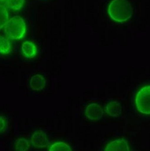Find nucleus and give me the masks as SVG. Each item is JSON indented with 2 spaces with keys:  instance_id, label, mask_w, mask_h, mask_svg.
Returning <instances> with one entry per match:
<instances>
[{
  "instance_id": "10",
  "label": "nucleus",
  "mask_w": 150,
  "mask_h": 151,
  "mask_svg": "<svg viewBox=\"0 0 150 151\" xmlns=\"http://www.w3.org/2000/svg\"><path fill=\"white\" fill-rule=\"evenodd\" d=\"M11 50L10 41L4 36H0V53L8 54Z\"/></svg>"
},
{
  "instance_id": "13",
  "label": "nucleus",
  "mask_w": 150,
  "mask_h": 151,
  "mask_svg": "<svg viewBox=\"0 0 150 151\" xmlns=\"http://www.w3.org/2000/svg\"><path fill=\"white\" fill-rule=\"evenodd\" d=\"M29 147L30 144L28 141L24 138L18 139L16 144L15 149L17 151H28Z\"/></svg>"
},
{
  "instance_id": "11",
  "label": "nucleus",
  "mask_w": 150,
  "mask_h": 151,
  "mask_svg": "<svg viewBox=\"0 0 150 151\" xmlns=\"http://www.w3.org/2000/svg\"><path fill=\"white\" fill-rule=\"evenodd\" d=\"M8 18L9 14L6 7L0 4V29L5 26L8 21Z\"/></svg>"
},
{
  "instance_id": "3",
  "label": "nucleus",
  "mask_w": 150,
  "mask_h": 151,
  "mask_svg": "<svg viewBox=\"0 0 150 151\" xmlns=\"http://www.w3.org/2000/svg\"><path fill=\"white\" fill-rule=\"evenodd\" d=\"M138 110L145 114H150V86H144L139 91L136 98Z\"/></svg>"
},
{
  "instance_id": "9",
  "label": "nucleus",
  "mask_w": 150,
  "mask_h": 151,
  "mask_svg": "<svg viewBox=\"0 0 150 151\" xmlns=\"http://www.w3.org/2000/svg\"><path fill=\"white\" fill-rule=\"evenodd\" d=\"M22 50L26 57L29 58H32L37 52V49L33 43L30 41H26L23 43Z\"/></svg>"
},
{
  "instance_id": "2",
  "label": "nucleus",
  "mask_w": 150,
  "mask_h": 151,
  "mask_svg": "<svg viewBox=\"0 0 150 151\" xmlns=\"http://www.w3.org/2000/svg\"><path fill=\"white\" fill-rule=\"evenodd\" d=\"M5 32L12 40H20L26 32V24L24 20L16 16L11 18L5 25Z\"/></svg>"
},
{
  "instance_id": "4",
  "label": "nucleus",
  "mask_w": 150,
  "mask_h": 151,
  "mask_svg": "<svg viewBox=\"0 0 150 151\" xmlns=\"http://www.w3.org/2000/svg\"><path fill=\"white\" fill-rule=\"evenodd\" d=\"M85 114L91 120H100L103 115L102 107L96 103H91L87 107Z\"/></svg>"
},
{
  "instance_id": "8",
  "label": "nucleus",
  "mask_w": 150,
  "mask_h": 151,
  "mask_svg": "<svg viewBox=\"0 0 150 151\" xmlns=\"http://www.w3.org/2000/svg\"><path fill=\"white\" fill-rule=\"evenodd\" d=\"M121 104L116 101H112L108 103L106 106V112L111 116H119L121 113Z\"/></svg>"
},
{
  "instance_id": "16",
  "label": "nucleus",
  "mask_w": 150,
  "mask_h": 151,
  "mask_svg": "<svg viewBox=\"0 0 150 151\" xmlns=\"http://www.w3.org/2000/svg\"><path fill=\"white\" fill-rule=\"evenodd\" d=\"M6 0H0V2H4V1H5Z\"/></svg>"
},
{
  "instance_id": "6",
  "label": "nucleus",
  "mask_w": 150,
  "mask_h": 151,
  "mask_svg": "<svg viewBox=\"0 0 150 151\" xmlns=\"http://www.w3.org/2000/svg\"><path fill=\"white\" fill-rule=\"evenodd\" d=\"M106 151H128V142L124 139H117L109 142L105 148Z\"/></svg>"
},
{
  "instance_id": "14",
  "label": "nucleus",
  "mask_w": 150,
  "mask_h": 151,
  "mask_svg": "<svg viewBox=\"0 0 150 151\" xmlns=\"http://www.w3.org/2000/svg\"><path fill=\"white\" fill-rule=\"evenodd\" d=\"M7 6L13 10H18L21 9L23 4L24 0H6Z\"/></svg>"
},
{
  "instance_id": "1",
  "label": "nucleus",
  "mask_w": 150,
  "mask_h": 151,
  "mask_svg": "<svg viewBox=\"0 0 150 151\" xmlns=\"http://www.w3.org/2000/svg\"><path fill=\"white\" fill-rule=\"evenodd\" d=\"M108 12L113 20L123 22L131 18L133 7L127 0H113L109 4Z\"/></svg>"
},
{
  "instance_id": "12",
  "label": "nucleus",
  "mask_w": 150,
  "mask_h": 151,
  "mask_svg": "<svg viewBox=\"0 0 150 151\" xmlns=\"http://www.w3.org/2000/svg\"><path fill=\"white\" fill-rule=\"evenodd\" d=\"M50 151H71V147L64 142H55L50 146Z\"/></svg>"
},
{
  "instance_id": "15",
  "label": "nucleus",
  "mask_w": 150,
  "mask_h": 151,
  "mask_svg": "<svg viewBox=\"0 0 150 151\" xmlns=\"http://www.w3.org/2000/svg\"><path fill=\"white\" fill-rule=\"evenodd\" d=\"M5 120L3 117L0 116V132L3 131L5 127Z\"/></svg>"
},
{
  "instance_id": "7",
  "label": "nucleus",
  "mask_w": 150,
  "mask_h": 151,
  "mask_svg": "<svg viewBox=\"0 0 150 151\" xmlns=\"http://www.w3.org/2000/svg\"><path fill=\"white\" fill-rule=\"evenodd\" d=\"M45 85V80L42 76L36 74L31 77L30 81V86L32 89L35 91H40L43 89Z\"/></svg>"
},
{
  "instance_id": "5",
  "label": "nucleus",
  "mask_w": 150,
  "mask_h": 151,
  "mask_svg": "<svg viewBox=\"0 0 150 151\" xmlns=\"http://www.w3.org/2000/svg\"><path fill=\"white\" fill-rule=\"evenodd\" d=\"M31 143L33 146L37 148H44L49 144V141L45 132L38 130L33 134L31 137Z\"/></svg>"
}]
</instances>
